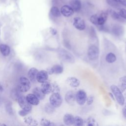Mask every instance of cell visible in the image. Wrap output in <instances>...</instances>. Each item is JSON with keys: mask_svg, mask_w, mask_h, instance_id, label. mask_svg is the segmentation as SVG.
<instances>
[{"mask_svg": "<svg viewBox=\"0 0 126 126\" xmlns=\"http://www.w3.org/2000/svg\"><path fill=\"white\" fill-rule=\"evenodd\" d=\"M125 29L123 26L119 24L114 25L110 30L111 33L117 37H121L124 33Z\"/></svg>", "mask_w": 126, "mask_h": 126, "instance_id": "cell-9", "label": "cell"}, {"mask_svg": "<svg viewBox=\"0 0 126 126\" xmlns=\"http://www.w3.org/2000/svg\"><path fill=\"white\" fill-rule=\"evenodd\" d=\"M75 94L76 93L72 90L67 91L64 96L66 102L70 105L73 104L75 101Z\"/></svg>", "mask_w": 126, "mask_h": 126, "instance_id": "cell-12", "label": "cell"}, {"mask_svg": "<svg viewBox=\"0 0 126 126\" xmlns=\"http://www.w3.org/2000/svg\"><path fill=\"white\" fill-rule=\"evenodd\" d=\"M31 87V81L27 78L22 77L19 79L18 84L19 91L22 93L28 92Z\"/></svg>", "mask_w": 126, "mask_h": 126, "instance_id": "cell-5", "label": "cell"}, {"mask_svg": "<svg viewBox=\"0 0 126 126\" xmlns=\"http://www.w3.org/2000/svg\"><path fill=\"white\" fill-rule=\"evenodd\" d=\"M99 55V49L97 46L91 45L89 46L87 50V56L89 59L94 61L97 60Z\"/></svg>", "mask_w": 126, "mask_h": 126, "instance_id": "cell-4", "label": "cell"}, {"mask_svg": "<svg viewBox=\"0 0 126 126\" xmlns=\"http://www.w3.org/2000/svg\"><path fill=\"white\" fill-rule=\"evenodd\" d=\"M123 114L124 117L126 119V106H125L123 109Z\"/></svg>", "mask_w": 126, "mask_h": 126, "instance_id": "cell-42", "label": "cell"}, {"mask_svg": "<svg viewBox=\"0 0 126 126\" xmlns=\"http://www.w3.org/2000/svg\"><path fill=\"white\" fill-rule=\"evenodd\" d=\"M63 101L60 93H53L49 97V103L55 108L60 107L62 104Z\"/></svg>", "mask_w": 126, "mask_h": 126, "instance_id": "cell-2", "label": "cell"}, {"mask_svg": "<svg viewBox=\"0 0 126 126\" xmlns=\"http://www.w3.org/2000/svg\"><path fill=\"white\" fill-rule=\"evenodd\" d=\"M106 2L109 5L115 9L120 10L122 8V5L114 0H106Z\"/></svg>", "mask_w": 126, "mask_h": 126, "instance_id": "cell-28", "label": "cell"}, {"mask_svg": "<svg viewBox=\"0 0 126 126\" xmlns=\"http://www.w3.org/2000/svg\"><path fill=\"white\" fill-rule=\"evenodd\" d=\"M44 110L46 113L48 114H51L54 112L55 110V108L52 106L50 103H47L45 105Z\"/></svg>", "mask_w": 126, "mask_h": 126, "instance_id": "cell-31", "label": "cell"}, {"mask_svg": "<svg viewBox=\"0 0 126 126\" xmlns=\"http://www.w3.org/2000/svg\"><path fill=\"white\" fill-rule=\"evenodd\" d=\"M117 2L121 4L122 6H124L126 7V0H114Z\"/></svg>", "mask_w": 126, "mask_h": 126, "instance_id": "cell-40", "label": "cell"}, {"mask_svg": "<svg viewBox=\"0 0 126 126\" xmlns=\"http://www.w3.org/2000/svg\"><path fill=\"white\" fill-rule=\"evenodd\" d=\"M94 101V96L92 95H90L87 97L86 103L88 105H92Z\"/></svg>", "mask_w": 126, "mask_h": 126, "instance_id": "cell-38", "label": "cell"}, {"mask_svg": "<svg viewBox=\"0 0 126 126\" xmlns=\"http://www.w3.org/2000/svg\"><path fill=\"white\" fill-rule=\"evenodd\" d=\"M0 51L4 56H7L10 54V49L8 45L2 44L0 45Z\"/></svg>", "mask_w": 126, "mask_h": 126, "instance_id": "cell-26", "label": "cell"}, {"mask_svg": "<svg viewBox=\"0 0 126 126\" xmlns=\"http://www.w3.org/2000/svg\"><path fill=\"white\" fill-rule=\"evenodd\" d=\"M30 112H28V111H27L26 110H21L20 111H19L18 112V114L20 116H21V117H26L27 116Z\"/></svg>", "mask_w": 126, "mask_h": 126, "instance_id": "cell-39", "label": "cell"}, {"mask_svg": "<svg viewBox=\"0 0 126 126\" xmlns=\"http://www.w3.org/2000/svg\"><path fill=\"white\" fill-rule=\"evenodd\" d=\"M38 72V70L32 67L28 71V76L32 82L34 83L36 81V76Z\"/></svg>", "mask_w": 126, "mask_h": 126, "instance_id": "cell-22", "label": "cell"}, {"mask_svg": "<svg viewBox=\"0 0 126 126\" xmlns=\"http://www.w3.org/2000/svg\"><path fill=\"white\" fill-rule=\"evenodd\" d=\"M17 99L19 105L22 109L31 112L32 109V105L28 102L26 97L23 95H19L17 98Z\"/></svg>", "mask_w": 126, "mask_h": 126, "instance_id": "cell-7", "label": "cell"}, {"mask_svg": "<svg viewBox=\"0 0 126 126\" xmlns=\"http://www.w3.org/2000/svg\"><path fill=\"white\" fill-rule=\"evenodd\" d=\"M0 126H7L4 123H0Z\"/></svg>", "mask_w": 126, "mask_h": 126, "instance_id": "cell-44", "label": "cell"}, {"mask_svg": "<svg viewBox=\"0 0 126 126\" xmlns=\"http://www.w3.org/2000/svg\"><path fill=\"white\" fill-rule=\"evenodd\" d=\"M63 122L66 126H71L73 125L74 116L70 113H66L63 117Z\"/></svg>", "mask_w": 126, "mask_h": 126, "instance_id": "cell-18", "label": "cell"}, {"mask_svg": "<svg viewBox=\"0 0 126 126\" xmlns=\"http://www.w3.org/2000/svg\"><path fill=\"white\" fill-rule=\"evenodd\" d=\"M51 14L55 17H60L61 16V13L60 10L56 6H53L50 9Z\"/></svg>", "mask_w": 126, "mask_h": 126, "instance_id": "cell-27", "label": "cell"}, {"mask_svg": "<svg viewBox=\"0 0 126 126\" xmlns=\"http://www.w3.org/2000/svg\"></svg>", "mask_w": 126, "mask_h": 126, "instance_id": "cell-45", "label": "cell"}, {"mask_svg": "<svg viewBox=\"0 0 126 126\" xmlns=\"http://www.w3.org/2000/svg\"><path fill=\"white\" fill-rule=\"evenodd\" d=\"M52 93H60V88L58 85L55 83L52 84Z\"/></svg>", "mask_w": 126, "mask_h": 126, "instance_id": "cell-37", "label": "cell"}, {"mask_svg": "<svg viewBox=\"0 0 126 126\" xmlns=\"http://www.w3.org/2000/svg\"><path fill=\"white\" fill-rule=\"evenodd\" d=\"M40 125V126H52V123L49 120L43 118L41 119Z\"/></svg>", "mask_w": 126, "mask_h": 126, "instance_id": "cell-32", "label": "cell"}, {"mask_svg": "<svg viewBox=\"0 0 126 126\" xmlns=\"http://www.w3.org/2000/svg\"><path fill=\"white\" fill-rule=\"evenodd\" d=\"M24 122L27 126H37L38 124L37 120L31 116L25 117Z\"/></svg>", "mask_w": 126, "mask_h": 126, "instance_id": "cell-21", "label": "cell"}, {"mask_svg": "<svg viewBox=\"0 0 126 126\" xmlns=\"http://www.w3.org/2000/svg\"><path fill=\"white\" fill-rule=\"evenodd\" d=\"M69 4L74 12H78L80 11L82 7L81 0H70Z\"/></svg>", "mask_w": 126, "mask_h": 126, "instance_id": "cell-14", "label": "cell"}, {"mask_svg": "<svg viewBox=\"0 0 126 126\" xmlns=\"http://www.w3.org/2000/svg\"><path fill=\"white\" fill-rule=\"evenodd\" d=\"M61 14L65 17H69L71 16L74 14V11L72 8L67 4L63 5L60 9Z\"/></svg>", "mask_w": 126, "mask_h": 126, "instance_id": "cell-11", "label": "cell"}, {"mask_svg": "<svg viewBox=\"0 0 126 126\" xmlns=\"http://www.w3.org/2000/svg\"><path fill=\"white\" fill-rule=\"evenodd\" d=\"M26 98L28 102L32 105H37L39 104L40 100L33 94H28Z\"/></svg>", "mask_w": 126, "mask_h": 126, "instance_id": "cell-16", "label": "cell"}, {"mask_svg": "<svg viewBox=\"0 0 126 126\" xmlns=\"http://www.w3.org/2000/svg\"><path fill=\"white\" fill-rule=\"evenodd\" d=\"M86 126H99V124L94 117L90 116L86 120Z\"/></svg>", "mask_w": 126, "mask_h": 126, "instance_id": "cell-29", "label": "cell"}, {"mask_svg": "<svg viewBox=\"0 0 126 126\" xmlns=\"http://www.w3.org/2000/svg\"><path fill=\"white\" fill-rule=\"evenodd\" d=\"M117 60V57L115 54L112 52L107 53L105 56V61L108 63H115Z\"/></svg>", "mask_w": 126, "mask_h": 126, "instance_id": "cell-25", "label": "cell"}, {"mask_svg": "<svg viewBox=\"0 0 126 126\" xmlns=\"http://www.w3.org/2000/svg\"><path fill=\"white\" fill-rule=\"evenodd\" d=\"M48 73L45 70H41L38 71L36 76V81L40 83H43L47 81L48 79Z\"/></svg>", "mask_w": 126, "mask_h": 126, "instance_id": "cell-13", "label": "cell"}, {"mask_svg": "<svg viewBox=\"0 0 126 126\" xmlns=\"http://www.w3.org/2000/svg\"><path fill=\"white\" fill-rule=\"evenodd\" d=\"M5 108L6 111H7V112L10 114H13V110H12V105L11 103H10V102H7L6 104H5Z\"/></svg>", "mask_w": 126, "mask_h": 126, "instance_id": "cell-36", "label": "cell"}, {"mask_svg": "<svg viewBox=\"0 0 126 126\" xmlns=\"http://www.w3.org/2000/svg\"><path fill=\"white\" fill-rule=\"evenodd\" d=\"M50 32L53 35H55L57 34V31L56 29L54 28H50Z\"/></svg>", "mask_w": 126, "mask_h": 126, "instance_id": "cell-41", "label": "cell"}, {"mask_svg": "<svg viewBox=\"0 0 126 126\" xmlns=\"http://www.w3.org/2000/svg\"></svg>", "mask_w": 126, "mask_h": 126, "instance_id": "cell-46", "label": "cell"}, {"mask_svg": "<svg viewBox=\"0 0 126 126\" xmlns=\"http://www.w3.org/2000/svg\"><path fill=\"white\" fill-rule=\"evenodd\" d=\"M32 93L34 94L39 100L43 99L45 97V94L42 91L40 87H35L32 90Z\"/></svg>", "mask_w": 126, "mask_h": 126, "instance_id": "cell-24", "label": "cell"}, {"mask_svg": "<svg viewBox=\"0 0 126 126\" xmlns=\"http://www.w3.org/2000/svg\"><path fill=\"white\" fill-rule=\"evenodd\" d=\"M87 95L83 90H79L75 94V101L80 106L84 105L86 103Z\"/></svg>", "mask_w": 126, "mask_h": 126, "instance_id": "cell-6", "label": "cell"}, {"mask_svg": "<svg viewBox=\"0 0 126 126\" xmlns=\"http://www.w3.org/2000/svg\"><path fill=\"white\" fill-rule=\"evenodd\" d=\"M59 55L61 59L64 62L71 63L75 62L74 56L68 51L64 49H61L59 50Z\"/></svg>", "mask_w": 126, "mask_h": 126, "instance_id": "cell-3", "label": "cell"}, {"mask_svg": "<svg viewBox=\"0 0 126 126\" xmlns=\"http://www.w3.org/2000/svg\"><path fill=\"white\" fill-rule=\"evenodd\" d=\"M98 30L99 31L103 32H110V29L109 28L107 27V25L105 24L101 26H97Z\"/></svg>", "mask_w": 126, "mask_h": 126, "instance_id": "cell-34", "label": "cell"}, {"mask_svg": "<svg viewBox=\"0 0 126 126\" xmlns=\"http://www.w3.org/2000/svg\"><path fill=\"white\" fill-rule=\"evenodd\" d=\"M107 11L102 12L99 15H98V24L97 26H101L105 24L108 16Z\"/></svg>", "mask_w": 126, "mask_h": 126, "instance_id": "cell-20", "label": "cell"}, {"mask_svg": "<svg viewBox=\"0 0 126 126\" xmlns=\"http://www.w3.org/2000/svg\"><path fill=\"white\" fill-rule=\"evenodd\" d=\"M40 88L45 95L50 94L52 93V84L48 81H46L42 83Z\"/></svg>", "mask_w": 126, "mask_h": 126, "instance_id": "cell-17", "label": "cell"}, {"mask_svg": "<svg viewBox=\"0 0 126 126\" xmlns=\"http://www.w3.org/2000/svg\"><path fill=\"white\" fill-rule=\"evenodd\" d=\"M117 86L122 93L125 92L126 90V75H124L119 78Z\"/></svg>", "mask_w": 126, "mask_h": 126, "instance_id": "cell-23", "label": "cell"}, {"mask_svg": "<svg viewBox=\"0 0 126 126\" xmlns=\"http://www.w3.org/2000/svg\"><path fill=\"white\" fill-rule=\"evenodd\" d=\"M107 11L108 14L110 15L112 19H113V20L120 22H125V20L123 19L119 14L118 12H116L115 10L112 9H110Z\"/></svg>", "mask_w": 126, "mask_h": 126, "instance_id": "cell-19", "label": "cell"}, {"mask_svg": "<svg viewBox=\"0 0 126 126\" xmlns=\"http://www.w3.org/2000/svg\"><path fill=\"white\" fill-rule=\"evenodd\" d=\"M74 27L80 31H83L86 29V24L85 20L80 17H75L72 21Z\"/></svg>", "mask_w": 126, "mask_h": 126, "instance_id": "cell-8", "label": "cell"}, {"mask_svg": "<svg viewBox=\"0 0 126 126\" xmlns=\"http://www.w3.org/2000/svg\"><path fill=\"white\" fill-rule=\"evenodd\" d=\"M3 88L2 86V85L0 84V93L3 92Z\"/></svg>", "mask_w": 126, "mask_h": 126, "instance_id": "cell-43", "label": "cell"}, {"mask_svg": "<svg viewBox=\"0 0 126 126\" xmlns=\"http://www.w3.org/2000/svg\"><path fill=\"white\" fill-rule=\"evenodd\" d=\"M110 88L114 97L115 100H116L120 105H124L125 103V98L123 95V93H122L118 86L115 85H112Z\"/></svg>", "mask_w": 126, "mask_h": 126, "instance_id": "cell-1", "label": "cell"}, {"mask_svg": "<svg viewBox=\"0 0 126 126\" xmlns=\"http://www.w3.org/2000/svg\"><path fill=\"white\" fill-rule=\"evenodd\" d=\"M63 67L61 64H55L53 66L50 67L47 69V72L48 74L51 75L53 74H60L63 72Z\"/></svg>", "mask_w": 126, "mask_h": 126, "instance_id": "cell-10", "label": "cell"}, {"mask_svg": "<svg viewBox=\"0 0 126 126\" xmlns=\"http://www.w3.org/2000/svg\"><path fill=\"white\" fill-rule=\"evenodd\" d=\"M66 82L69 86L74 88L78 87L80 85V81L75 77H68L66 80Z\"/></svg>", "mask_w": 126, "mask_h": 126, "instance_id": "cell-15", "label": "cell"}, {"mask_svg": "<svg viewBox=\"0 0 126 126\" xmlns=\"http://www.w3.org/2000/svg\"><path fill=\"white\" fill-rule=\"evenodd\" d=\"M118 13L123 19L126 20V8H121L120 10H119Z\"/></svg>", "mask_w": 126, "mask_h": 126, "instance_id": "cell-35", "label": "cell"}, {"mask_svg": "<svg viewBox=\"0 0 126 126\" xmlns=\"http://www.w3.org/2000/svg\"><path fill=\"white\" fill-rule=\"evenodd\" d=\"M84 121L83 118L79 116L74 117V122L73 124V126H84Z\"/></svg>", "mask_w": 126, "mask_h": 126, "instance_id": "cell-30", "label": "cell"}, {"mask_svg": "<svg viewBox=\"0 0 126 126\" xmlns=\"http://www.w3.org/2000/svg\"><path fill=\"white\" fill-rule=\"evenodd\" d=\"M90 21L93 25L97 26L98 24V15L94 14L90 17Z\"/></svg>", "mask_w": 126, "mask_h": 126, "instance_id": "cell-33", "label": "cell"}]
</instances>
